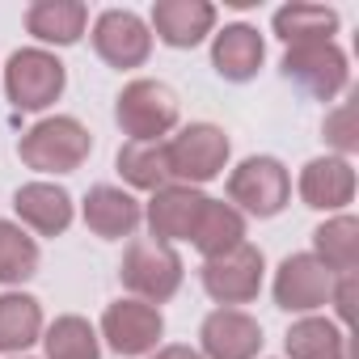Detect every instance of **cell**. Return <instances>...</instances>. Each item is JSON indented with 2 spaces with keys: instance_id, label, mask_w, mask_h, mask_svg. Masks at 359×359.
Returning a JSON list of instances; mask_svg holds the SVG:
<instances>
[{
  "instance_id": "1",
  "label": "cell",
  "mask_w": 359,
  "mask_h": 359,
  "mask_svg": "<svg viewBox=\"0 0 359 359\" xmlns=\"http://www.w3.org/2000/svg\"><path fill=\"white\" fill-rule=\"evenodd\" d=\"M22 161L39 173H72L89 161L93 152V135L85 131V123H76L72 114H55V118H43L34 123L22 144H18Z\"/></svg>"
},
{
  "instance_id": "2",
  "label": "cell",
  "mask_w": 359,
  "mask_h": 359,
  "mask_svg": "<svg viewBox=\"0 0 359 359\" xmlns=\"http://www.w3.org/2000/svg\"><path fill=\"white\" fill-rule=\"evenodd\" d=\"M165 165L177 187H203L229 165V135L212 123H191L165 140Z\"/></svg>"
},
{
  "instance_id": "3",
  "label": "cell",
  "mask_w": 359,
  "mask_h": 359,
  "mask_svg": "<svg viewBox=\"0 0 359 359\" xmlns=\"http://www.w3.org/2000/svg\"><path fill=\"white\" fill-rule=\"evenodd\" d=\"M118 275H123V287L135 292L144 304H161L182 287V258H177L173 245H165V241L140 237V241L127 245Z\"/></svg>"
},
{
  "instance_id": "4",
  "label": "cell",
  "mask_w": 359,
  "mask_h": 359,
  "mask_svg": "<svg viewBox=\"0 0 359 359\" xmlns=\"http://www.w3.org/2000/svg\"><path fill=\"white\" fill-rule=\"evenodd\" d=\"M64 85H68L64 64L43 47L13 51L5 64V93L18 110H47L51 102H60Z\"/></svg>"
},
{
  "instance_id": "5",
  "label": "cell",
  "mask_w": 359,
  "mask_h": 359,
  "mask_svg": "<svg viewBox=\"0 0 359 359\" xmlns=\"http://www.w3.org/2000/svg\"><path fill=\"white\" fill-rule=\"evenodd\" d=\"M114 118H118V127H123L131 140L156 144V140L169 135L173 123H177V93H173L165 81H131V85L118 93Z\"/></svg>"
},
{
  "instance_id": "6",
  "label": "cell",
  "mask_w": 359,
  "mask_h": 359,
  "mask_svg": "<svg viewBox=\"0 0 359 359\" xmlns=\"http://www.w3.org/2000/svg\"><path fill=\"white\" fill-rule=\"evenodd\" d=\"M287 195H292V177H287V169H283L275 156H250V161H241V165L233 169V177H229V199H233L241 212L258 216V220L283 212Z\"/></svg>"
},
{
  "instance_id": "7",
  "label": "cell",
  "mask_w": 359,
  "mask_h": 359,
  "mask_svg": "<svg viewBox=\"0 0 359 359\" xmlns=\"http://www.w3.org/2000/svg\"><path fill=\"white\" fill-rule=\"evenodd\" d=\"M283 76L296 81L309 97L330 102L346 89V55L334 43H300V47H287Z\"/></svg>"
},
{
  "instance_id": "8",
  "label": "cell",
  "mask_w": 359,
  "mask_h": 359,
  "mask_svg": "<svg viewBox=\"0 0 359 359\" xmlns=\"http://www.w3.org/2000/svg\"><path fill=\"white\" fill-rule=\"evenodd\" d=\"M203 287L220 304H250L262 292V250L241 241L237 250L203 262Z\"/></svg>"
},
{
  "instance_id": "9",
  "label": "cell",
  "mask_w": 359,
  "mask_h": 359,
  "mask_svg": "<svg viewBox=\"0 0 359 359\" xmlns=\"http://www.w3.org/2000/svg\"><path fill=\"white\" fill-rule=\"evenodd\" d=\"M93 47L110 68H140L152 51V34L131 9H106L93 22Z\"/></svg>"
},
{
  "instance_id": "10",
  "label": "cell",
  "mask_w": 359,
  "mask_h": 359,
  "mask_svg": "<svg viewBox=\"0 0 359 359\" xmlns=\"http://www.w3.org/2000/svg\"><path fill=\"white\" fill-rule=\"evenodd\" d=\"M330 292H334V275L313 254L283 258V266L275 275V304L283 313H313L330 300Z\"/></svg>"
},
{
  "instance_id": "11",
  "label": "cell",
  "mask_w": 359,
  "mask_h": 359,
  "mask_svg": "<svg viewBox=\"0 0 359 359\" xmlns=\"http://www.w3.org/2000/svg\"><path fill=\"white\" fill-rule=\"evenodd\" d=\"M161 330H165V321H161L156 304H144V300H118L102 317V338L118 355H148V351H156Z\"/></svg>"
},
{
  "instance_id": "12",
  "label": "cell",
  "mask_w": 359,
  "mask_h": 359,
  "mask_svg": "<svg viewBox=\"0 0 359 359\" xmlns=\"http://www.w3.org/2000/svg\"><path fill=\"white\" fill-rule=\"evenodd\" d=\"M203 203H208V195H199L195 187H161L148 203L152 241H165V245L169 241H191Z\"/></svg>"
},
{
  "instance_id": "13",
  "label": "cell",
  "mask_w": 359,
  "mask_h": 359,
  "mask_svg": "<svg viewBox=\"0 0 359 359\" xmlns=\"http://www.w3.org/2000/svg\"><path fill=\"white\" fill-rule=\"evenodd\" d=\"M199 338L208 359H254L262 351V325L241 309H216Z\"/></svg>"
},
{
  "instance_id": "14",
  "label": "cell",
  "mask_w": 359,
  "mask_h": 359,
  "mask_svg": "<svg viewBox=\"0 0 359 359\" xmlns=\"http://www.w3.org/2000/svg\"><path fill=\"white\" fill-rule=\"evenodd\" d=\"M216 26V9L208 0H156L152 30L165 47H199Z\"/></svg>"
},
{
  "instance_id": "15",
  "label": "cell",
  "mask_w": 359,
  "mask_h": 359,
  "mask_svg": "<svg viewBox=\"0 0 359 359\" xmlns=\"http://www.w3.org/2000/svg\"><path fill=\"white\" fill-rule=\"evenodd\" d=\"M300 199L317 212H338L355 199V169L342 156H317L300 173Z\"/></svg>"
},
{
  "instance_id": "16",
  "label": "cell",
  "mask_w": 359,
  "mask_h": 359,
  "mask_svg": "<svg viewBox=\"0 0 359 359\" xmlns=\"http://www.w3.org/2000/svg\"><path fill=\"white\" fill-rule=\"evenodd\" d=\"M13 208H18L22 224H30L39 237H60L72 224V199L55 182H26L13 195Z\"/></svg>"
},
{
  "instance_id": "17",
  "label": "cell",
  "mask_w": 359,
  "mask_h": 359,
  "mask_svg": "<svg viewBox=\"0 0 359 359\" xmlns=\"http://www.w3.org/2000/svg\"><path fill=\"white\" fill-rule=\"evenodd\" d=\"M262 55H266L262 34H258L254 26H245V22L224 26V30L216 34V43H212V68H216L224 81H237V85L250 81V76H258Z\"/></svg>"
},
{
  "instance_id": "18",
  "label": "cell",
  "mask_w": 359,
  "mask_h": 359,
  "mask_svg": "<svg viewBox=\"0 0 359 359\" xmlns=\"http://www.w3.org/2000/svg\"><path fill=\"white\" fill-rule=\"evenodd\" d=\"M140 220H144L140 203L127 191H118V187H93L85 195V224H89V233H97L106 241L131 237Z\"/></svg>"
},
{
  "instance_id": "19",
  "label": "cell",
  "mask_w": 359,
  "mask_h": 359,
  "mask_svg": "<svg viewBox=\"0 0 359 359\" xmlns=\"http://www.w3.org/2000/svg\"><path fill=\"white\" fill-rule=\"evenodd\" d=\"M85 22H89V9L81 0H39L26 13V30L39 43H55V47H72L85 34Z\"/></svg>"
},
{
  "instance_id": "20",
  "label": "cell",
  "mask_w": 359,
  "mask_h": 359,
  "mask_svg": "<svg viewBox=\"0 0 359 359\" xmlns=\"http://www.w3.org/2000/svg\"><path fill=\"white\" fill-rule=\"evenodd\" d=\"M195 250L203 258H220L229 250H237L245 241V220L233 203H220V199H208L203 212H199V224H195Z\"/></svg>"
},
{
  "instance_id": "21",
  "label": "cell",
  "mask_w": 359,
  "mask_h": 359,
  "mask_svg": "<svg viewBox=\"0 0 359 359\" xmlns=\"http://www.w3.org/2000/svg\"><path fill=\"white\" fill-rule=\"evenodd\" d=\"M43 334V309L26 292H5L0 296V351L18 355Z\"/></svg>"
},
{
  "instance_id": "22",
  "label": "cell",
  "mask_w": 359,
  "mask_h": 359,
  "mask_svg": "<svg viewBox=\"0 0 359 359\" xmlns=\"http://www.w3.org/2000/svg\"><path fill=\"white\" fill-rule=\"evenodd\" d=\"M313 245H317L313 258L330 275H355V266H359V224L351 216H338V220L321 224L313 233Z\"/></svg>"
},
{
  "instance_id": "23",
  "label": "cell",
  "mask_w": 359,
  "mask_h": 359,
  "mask_svg": "<svg viewBox=\"0 0 359 359\" xmlns=\"http://www.w3.org/2000/svg\"><path fill=\"white\" fill-rule=\"evenodd\" d=\"M338 30V13L325 5H287L275 13V34L287 47L300 43H330V34Z\"/></svg>"
},
{
  "instance_id": "24",
  "label": "cell",
  "mask_w": 359,
  "mask_h": 359,
  "mask_svg": "<svg viewBox=\"0 0 359 359\" xmlns=\"http://www.w3.org/2000/svg\"><path fill=\"white\" fill-rule=\"evenodd\" d=\"M118 173L135 191H161L169 187V165H165V140L156 144H140V140H127L118 148Z\"/></svg>"
},
{
  "instance_id": "25",
  "label": "cell",
  "mask_w": 359,
  "mask_h": 359,
  "mask_svg": "<svg viewBox=\"0 0 359 359\" xmlns=\"http://www.w3.org/2000/svg\"><path fill=\"white\" fill-rule=\"evenodd\" d=\"M287 355L292 359H346V338L325 317H304L287 330Z\"/></svg>"
},
{
  "instance_id": "26",
  "label": "cell",
  "mask_w": 359,
  "mask_h": 359,
  "mask_svg": "<svg viewBox=\"0 0 359 359\" xmlns=\"http://www.w3.org/2000/svg\"><path fill=\"white\" fill-rule=\"evenodd\" d=\"M43 346H47V359H97L102 355L97 334L85 317H55Z\"/></svg>"
},
{
  "instance_id": "27",
  "label": "cell",
  "mask_w": 359,
  "mask_h": 359,
  "mask_svg": "<svg viewBox=\"0 0 359 359\" xmlns=\"http://www.w3.org/2000/svg\"><path fill=\"white\" fill-rule=\"evenodd\" d=\"M39 271V245L18 224L0 220V283H26Z\"/></svg>"
},
{
  "instance_id": "28",
  "label": "cell",
  "mask_w": 359,
  "mask_h": 359,
  "mask_svg": "<svg viewBox=\"0 0 359 359\" xmlns=\"http://www.w3.org/2000/svg\"><path fill=\"white\" fill-rule=\"evenodd\" d=\"M325 140L338 148V152H355L359 148V131H355V106L342 102L330 118H325Z\"/></svg>"
},
{
  "instance_id": "29",
  "label": "cell",
  "mask_w": 359,
  "mask_h": 359,
  "mask_svg": "<svg viewBox=\"0 0 359 359\" xmlns=\"http://www.w3.org/2000/svg\"><path fill=\"white\" fill-rule=\"evenodd\" d=\"M334 309H338V317L342 321H351V313H355V275H342L338 283H334Z\"/></svg>"
},
{
  "instance_id": "30",
  "label": "cell",
  "mask_w": 359,
  "mask_h": 359,
  "mask_svg": "<svg viewBox=\"0 0 359 359\" xmlns=\"http://www.w3.org/2000/svg\"><path fill=\"white\" fill-rule=\"evenodd\" d=\"M152 359H203L199 351H191V346H161Z\"/></svg>"
}]
</instances>
